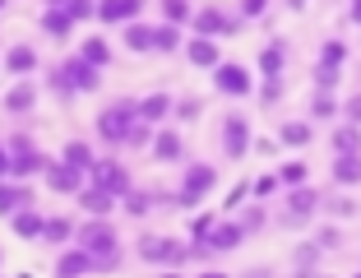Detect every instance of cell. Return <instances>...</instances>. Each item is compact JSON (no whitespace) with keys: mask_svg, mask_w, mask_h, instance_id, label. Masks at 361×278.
Returning a JSON list of instances; mask_svg holds the SVG:
<instances>
[{"mask_svg":"<svg viewBox=\"0 0 361 278\" xmlns=\"http://www.w3.org/2000/svg\"><path fill=\"white\" fill-rule=\"evenodd\" d=\"M348 19H352V23H361V0H352V5H348Z\"/></svg>","mask_w":361,"mask_h":278,"instance_id":"53","label":"cell"},{"mask_svg":"<svg viewBox=\"0 0 361 278\" xmlns=\"http://www.w3.org/2000/svg\"><path fill=\"white\" fill-rule=\"evenodd\" d=\"M241 223H245V232L264 227V209H259V204H255V209H245V214H241Z\"/></svg>","mask_w":361,"mask_h":278,"instance_id":"44","label":"cell"},{"mask_svg":"<svg viewBox=\"0 0 361 278\" xmlns=\"http://www.w3.org/2000/svg\"><path fill=\"white\" fill-rule=\"evenodd\" d=\"M278 176H283V186H301V181H306V162H283Z\"/></svg>","mask_w":361,"mask_h":278,"instance_id":"40","label":"cell"},{"mask_svg":"<svg viewBox=\"0 0 361 278\" xmlns=\"http://www.w3.org/2000/svg\"><path fill=\"white\" fill-rule=\"evenodd\" d=\"M79 56H84V61H93L97 70H102V65L111 61V47H106L102 37H88V42H84V52H79Z\"/></svg>","mask_w":361,"mask_h":278,"instance_id":"33","label":"cell"},{"mask_svg":"<svg viewBox=\"0 0 361 278\" xmlns=\"http://www.w3.org/2000/svg\"><path fill=\"white\" fill-rule=\"evenodd\" d=\"M185 56H190L195 65H204V70H213V65H223V61H218V47H213V37H204V32H195V37H190Z\"/></svg>","mask_w":361,"mask_h":278,"instance_id":"16","label":"cell"},{"mask_svg":"<svg viewBox=\"0 0 361 278\" xmlns=\"http://www.w3.org/2000/svg\"><path fill=\"white\" fill-rule=\"evenodd\" d=\"M319 209H324V214H334V218H352V214H357V204H352L348 195H329Z\"/></svg>","mask_w":361,"mask_h":278,"instance_id":"36","label":"cell"},{"mask_svg":"<svg viewBox=\"0 0 361 278\" xmlns=\"http://www.w3.org/2000/svg\"><path fill=\"white\" fill-rule=\"evenodd\" d=\"M287 5H292V10H301V5H306V0H287Z\"/></svg>","mask_w":361,"mask_h":278,"instance_id":"54","label":"cell"},{"mask_svg":"<svg viewBox=\"0 0 361 278\" xmlns=\"http://www.w3.org/2000/svg\"><path fill=\"white\" fill-rule=\"evenodd\" d=\"M315 241H319L324 250H338V246H343V232H338V227H319V236H315Z\"/></svg>","mask_w":361,"mask_h":278,"instance_id":"42","label":"cell"},{"mask_svg":"<svg viewBox=\"0 0 361 278\" xmlns=\"http://www.w3.org/2000/svg\"><path fill=\"white\" fill-rule=\"evenodd\" d=\"M42 227H47V218L32 214V209H19V214H14V232L28 236V241H32V236H42Z\"/></svg>","mask_w":361,"mask_h":278,"instance_id":"25","label":"cell"},{"mask_svg":"<svg viewBox=\"0 0 361 278\" xmlns=\"http://www.w3.org/2000/svg\"><path fill=\"white\" fill-rule=\"evenodd\" d=\"M209 232H213V218H209V214H200V218L190 223V236H209Z\"/></svg>","mask_w":361,"mask_h":278,"instance_id":"49","label":"cell"},{"mask_svg":"<svg viewBox=\"0 0 361 278\" xmlns=\"http://www.w3.org/2000/svg\"><path fill=\"white\" fill-rule=\"evenodd\" d=\"M213 181H218V171H213L209 162H195V167L185 171V186H180L176 204H200V195H209Z\"/></svg>","mask_w":361,"mask_h":278,"instance_id":"4","label":"cell"},{"mask_svg":"<svg viewBox=\"0 0 361 278\" xmlns=\"http://www.w3.org/2000/svg\"><path fill=\"white\" fill-rule=\"evenodd\" d=\"M176 116H180V121H195V116H200V102H195V97L176 102Z\"/></svg>","mask_w":361,"mask_h":278,"instance_id":"48","label":"cell"},{"mask_svg":"<svg viewBox=\"0 0 361 278\" xmlns=\"http://www.w3.org/2000/svg\"><path fill=\"white\" fill-rule=\"evenodd\" d=\"M319 250H324L319 241H315V246H301V250H297V265H301V269H310V265L319 260Z\"/></svg>","mask_w":361,"mask_h":278,"instance_id":"45","label":"cell"},{"mask_svg":"<svg viewBox=\"0 0 361 278\" xmlns=\"http://www.w3.org/2000/svg\"><path fill=\"white\" fill-rule=\"evenodd\" d=\"M47 162L51 158H42V153H14V162H10V176L14 181H23V176H37V171H47Z\"/></svg>","mask_w":361,"mask_h":278,"instance_id":"17","label":"cell"},{"mask_svg":"<svg viewBox=\"0 0 361 278\" xmlns=\"http://www.w3.org/2000/svg\"><path fill=\"white\" fill-rule=\"evenodd\" d=\"M32 102H37V93H32L28 84H19V88L5 93V107H10V111H32Z\"/></svg>","mask_w":361,"mask_h":278,"instance_id":"31","label":"cell"},{"mask_svg":"<svg viewBox=\"0 0 361 278\" xmlns=\"http://www.w3.org/2000/svg\"><path fill=\"white\" fill-rule=\"evenodd\" d=\"M88 269H93V255H88L84 246H79V250H65V255L56 260V274H88Z\"/></svg>","mask_w":361,"mask_h":278,"instance_id":"23","label":"cell"},{"mask_svg":"<svg viewBox=\"0 0 361 278\" xmlns=\"http://www.w3.org/2000/svg\"><path fill=\"white\" fill-rule=\"evenodd\" d=\"M28 149H32L28 135H14V139H10V153H28Z\"/></svg>","mask_w":361,"mask_h":278,"instance_id":"51","label":"cell"},{"mask_svg":"<svg viewBox=\"0 0 361 278\" xmlns=\"http://www.w3.org/2000/svg\"><path fill=\"white\" fill-rule=\"evenodd\" d=\"M10 162H14V153L5 149V144H0V176H10Z\"/></svg>","mask_w":361,"mask_h":278,"instance_id":"52","label":"cell"},{"mask_svg":"<svg viewBox=\"0 0 361 278\" xmlns=\"http://www.w3.org/2000/svg\"><path fill=\"white\" fill-rule=\"evenodd\" d=\"M278 97H283V79H278V75H264V88H259V102H264V107H274Z\"/></svg>","mask_w":361,"mask_h":278,"instance_id":"39","label":"cell"},{"mask_svg":"<svg viewBox=\"0 0 361 278\" xmlns=\"http://www.w3.org/2000/svg\"><path fill=\"white\" fill-rule=\"evenodd\" d=\"M310 116H315V121L338 116V97H334V88H319V93H315V102H310Z\"/></svg>","mask_w":361,"mask_h":278,"instance_id":"29","label":"cell"},{"mask_svg":"<svg viewBox=\"0 0 361 278\" xmlns=\"http://www.w3.org/2000/svg\"><path fill=\"white\" fill-rule=\"evenodd\" d=\"M310 139H315V130H310V121H287V126L278 130V144H287V149H306Z\"/></svg>","mask_w":361,"mask_h":278,"instance_id":"18","label":"cell"},{"mask_svg":"<svg viewBox=\"0 0 361 278\" xmlns=\"http://www.w3.org/2000/svg\"><path fill=\"white\" fill-rule=\"evenodd\" d=\"M167 111H171V97H167V93H153V97H144V102H139V116L153 121V126H158Z\"/></svg>","mask_w":361,"mask_h":278,"instance_id":"26","label":"cell"},{"mask_svg":"<svg viewBox=\"0 0 361 278\" xmlns=\"http://www.w3.org/2000/svg\"><path fill=\"white\" fill-rule=\"evenodd\" d=\"M278 186H283V176H259V181L250 186V191H255V195H274Z\"/></svg>","mask_w":361,"mask_h":278,"instance_id":"46","label":"cell"},{"mask_svg":"<svg viewBox=\"0 0 361 278\" xmlns=\"http://www.w3.org/2000/svg\"><path fill=\"white\" fill-rule=\"evenodd\" d=\"M283 61H287V42L274 37V42L259 52V70H264V75H283Z\"/></svg>","mask_w":361,"mask_h":278,"instance_id":"20","label":"cell"},{"mask_svg":"<svg viewBox=\"0 0 361 278\" xmlns=\"http://www.w3.org/2000/svg\"><path fill=\"white\" fill-rule=\"evenodd\" d=\"M65 75H70V88H84V93H93L97 88V65L93 61H84V56H75V61H65Z\"/></svg>","mask_w":361,"mask_h":278,"instance_id":"11","label":"cell"},{"mask_svg":"<svg viewBox=\"0 0 361 278\" xmlns=\"http://www.w3.org/2000/svg\"><path fill=\"white\" fill-rule=\"evenodd\" d=\"M135 121H139V102H111V107L97 116V135H102L106 144H126Z\"/></svg>","mask_w":361,"mask_h":278,"instance_id":"2","label":"cell"},{"mask_svg":"<svg viewBox=\"0 0 361 278\" xmlns=\"http://www.w3.org/2000/svg\"><path fill=\"white\" fill-rule=\"evenodd\" d=\"M65 10L75 14V19H97V0H70Z\"/></svg>","mask_w":361,"mask_h":278,"instance_id":"41","label":"cell"},{"mask_svg":"<svg viewBox=\"0 0 361 278\" xmlns=\"http://www.w3.org/2000/svg\"><path fill=\"white\" fill-rule=\"evenodd\" d=\"M334 181L361 186V153H334Z\"/></svg>","mask_w":361,"mask_h":278,"instance_id":"15","label":"cell"},{"mask_svg":"<svg viewBox=\"0 0 361 278\" xmlns=\"http://www.w3.org/2000/svg\"><path fill=\"white\" fill-rule=\"evenodd\" d=\"M42 28H47V32H51V37H65V32L75 28V14L65 10V5H51V10H47V14H42Z\"/></svg>","mask_w":361,"mask_h":278,"instance_id":"21","label":"cell"},{"mask_svg":"<svg viewBox=\"0 0 361 278\" xmlns=\"http://www.w3.org/2000/svg\"><path fill=\"white\" fill-rule=\"evenodd\" d=\"M47 186L51 191H61V195H79L84 191V171L75 167V162H47Z\"/></svg>","mask_w":361,"mask_h":278,"instance_id":"6","label":"cell"},{"mask_svg":"<svg viewBox=\"0 0 361 278\" xmlns=\"http://www.w3.org/2000/svg\"><path fill=\"white\" fill-rule=\"evenodd\" d=\"M0 10H5V0H0Z\"/></svg>","mask_w":361,"mask_h":278,"instance_id":"56","label":"cell"},{"mask_svg":"<svg viewBox=\"0 0 361 278\" xmlns=\"http://www.w3.org/2000/svg\"><path fill=\"white\" fill-rule=\"evenodd\" d=\"M65 162H75V167L79 171H93V149H88V144H84V139H70V144H65Z\"/></svg>","mask_w":361,"mask_h":278,"instance_id":"28","label":"cell"},{"mask_svg":"<svg viewBox=\"0 0 361 278\" xmlns=\"http://www.w3.org/2000/svg\"><path fill=\"white\" fill-rule=\"evenodd\" d=\"M144 0H97V19L102 23H121V19H135Z\"/></svg>","mask_w":361,"mask_h":278,"instance_id":"13","label":"cell"},{"mask_svg":"<svg viewBox=\"0 0 361 278\" xmlns=\"http://www.w3.org/2000/svg\"><path fill=\"white\" fill-rule=\"evenodd\" d=\"M315 84L319 88H334V84H338V70H334V65H315Z\"/></svg>","mask_w":361,"mask_h":278,"instance_id":"43","label":"cell"},{"mask_svg":"<svg viewBox=\"0 0 361 278\" xmlns=\"http://www.w3.org/2000/svg\"><path fill=\"white\" fill-rule=\"evenodd\" d=\"M319 204H324V195L310 191L306 181H301V186H287V223H301V218H310Z\"/></svg>","mask_w":361,"mask_h":278,"instance_id":"5","label":"cell"},{"mask_svg":"<svg viewBox=\"0 0 361 278\" xmlns=\"http://www.w3.org/2000/svg\"><path fill=\"white\" fill-rule=\"evenodd\" d=\"M116 200H121V195L106 191V186H88V191H79V204H84L93 218H106L111 209H116Z\"/></svg>","mask_w":361,"mask_h":278,"instance_id":"10","label":"cell"},{"mask_svg":"<svg viewBox=\"0 0 361 278\" xmlns=\"http://www.w3.org/2000/svg\"><path fill=\"white\" fill-rule=\"evenodd\" d=\"M93 181L106 186V191H116V195H126V191H130V171L121 167V162L102 158V162H93Z\"/></svg>","mask_w":361,"mask_h":278,"instance_id":"9","label":"cell"},{"mask_svg":"<svg viewBox=\"0 0 361 278\" xmlns=\"http://www.w3.org/2000/svg\"><path fill=\"white\" fill-rule=\"evenodd\" d=\"M213 84H218V93H227V97H245L250 93V70H245V65H213Z\"/></svg>","mask_w":361,"mask_h":278,"instance_id":"3","label":"cell"},{"mask_svg":"<svg viewBox=\"0 0 361 278\" xmlns=\"http://www.w3.org/2000/svg\"><path fill=\"white\" fill-rule=\"evenodd\" d=\"M79 246L93 255V265H102V269H111L121 260V241H116V232H111V223L106 218H93V223H84V232H79Z\"/></svg>","mask_w":361,"mask_h":278,"instance_id":"1","label":"cell"},{"mask_svg":"<svg viewBox=\"0 0 361 278\" xmlns=\"http://www.w3.org/2000/svg\"><path fill=\"white\" fill-rule=\"evenodd\" d=\"M195 32H204V37H218V32H236V19L227 10H218V5H209V10L195 14Z\"/></svg>","mask_w":361,"mask_h":278,"instance_id":"8","label":"cell"},{"mask_svg":"<svg viewBox=\"0 0 361 278\" xmlns=\"http://www.w3.org/2000/svg\"><path fill=\"white\" fill-rule=\"evenodd\" d=\"M70 232H75V223H70V218H47V227H42V236L51 241V246L70 241Z\"/></svg>","mask_w":361,"mask_h":278,"instance_id":"32","label":"cell"},{"mask_svg":"<svg viewBox=\"0 0 361 278\" xmlns=\"http://www.w3.org/2000/svg\"><path fill=\"white\" fill-rule=\"evenodd\" d=\"M162 14H167V23H185V19H195L185 0H162Z\"/></svg>","mask_w":361,"mask_h":278,"instance_id":"37","label":"cell"},{"mask_svg":"<svg viewBox=\"0 0 361 278\" xmlns=\"http://www.w3.org/2000/svg\"><path fill=\"white\" fill-rule=\"evenodd\" d=\"M223 149H227V158H241V153L250 149V121L245 116H227L223 121Z\"/></svg>","mask_w":361,"mask_h":278,"instance_id":"7","label":"cell"},{"mask_svg":"<svg viewBox=\"0 0 361 278\" xmlns=\"http://www.w3.org/2000/svg\"><path fill=\"white\" fill-rule=\"evenodd\" d=\"M343 61H348V42L329 37V42L319 47V65H334V70H343Z\"/></svg>","mask_w":361,"mask_h":278,"instance_id":"30","label":"cell"},{"mask_svg":"<svg viewBox=\"0 0 361 278\" xmlns=\"http://www.w3.org/2000/svg\"><path fill=\"white\" fill-rule=\"evenodd\" d=\"M241 236H245V223H213L209 246L213 250H236V246H241Z\"/></svg>","mask_w":361,"mask_h":278,"instance_id":"14","label":"cell"},{"mask_svg":"<svg viewBox=\"0 0 361 278\" xmlns=\"http://www.w3.org/2000/svg\"><path fill=\"white\" fill-rule=\"evenodd\" d=\"M343 116H348V121H357V126H361V93H352L348 102H343Z\"/></svg>","mask_w":361,"mask_h":278,"instance_id":"47","label":"cell"},{"mask_svg":"<svg viewBox=\"0 0 361 278\" xmlns=\"http://www.w3.org/2000/svg\"><path fill=\"white\" fill-rule=\"evenodd\" d=\"M51 5H70V0H51Z\"/></svg>","mask_w":361,"mask_h":278,"instance_id":"55","label":"cell"},{"mask_svg":"<svg viewBox=\"0 0 361 278\" xmlns=\"http://www.w3.org/2000/svg\"><path fill=\"white\" fill-rule=\"evenodd\" d=\"M5 65H10V75H28V70H37V52L32 47H14L5 56Z\"/></svg>","mask_w":361,"mask_h":278,"instance_id":"27","label":"cell"},{"mask_svg":"<svg viewBox=\"0 0 361 278\" xmlns=\"http://www.w3.org/2000/svg\"><path fill=\"white\" fill-rule=\"evenodd\" d=\"M264 5H269V0H241V14H250V19H259V14H264Z\"/></svg>","mask_w":361,"mask_h":278,"instance_id":"50","label":"cell"},{"mask_svg":"<svg viewBox=\"0 0 361 278\" xmlns=\"http://www.w3.org/2000/svg\"><path fill=\"white\" fill-rule=\"evenodd\" d=\"M153 153H158L162 162H176L180 158V135L176 130H158V135H153Z\"/></svg>","mask_w":361,"mask_h":278,"instance_id":"24","label":"cell"},{"mask_svg":"<svg viewBox=\"0 0 361 278\" xmlns=\"http://www.w3.org/2000/svg\"><path fill=\"white\" fill-rule=\"evenodd\" d=\"M23 204H32V191H23V186H10L5 176H0V218H14Z\"/></svg>","mask_w":361,"mask_h":278,"instance_id":"12","label":"cell"},{"mask_svg":"<svg viewBox=\"0 0 361 278\" xmlns=\"http://www.w3.org/2000/svg\"><path fill=\"white\" fill-rule=\"evenodd\" d=\"M149 209H153V195H149V191H126V214L144 218Z\"/></svg>","mask_w":361,"mask_h":278,"instance_id":"34","label":"cell"},{"mask_svg":"<svg viewBox=\"0 0 361 278\" xmlns=\"http://www.w3.org/2000/svg\"><path fill=\"white\" fill-rule=\"evenodd\" d=\"M334 153H361V126L357 121H343L334 130Z\"/></svg>","mask_w":361,"mask_h":278,"instance_id":"19","label":"cell"},{"mask_svg":"<svg viewBox=\"0 0 361 278\" xmlns=\"http://www.w3.org/2000/svg\"><path fill=\"white\" fill-rule=\"evenodd\" d=\"M153 42H158V28H149V23H130L126 28V47L130 52H153Z\"/></svg>","mask_w":361,"mask_h":278,"instance_id":"22","label":"cell"},{"mask_svg":"<svg viewBox=\"0 0 361 278\" xmlns=\"http://www.w3.org/2000/svg\"><path fill=\"white\" fill-rule=\"evenodd\" d=\"M176 42H180L176 23H162V28H158V42H153V52H176Z\"/></svg>","mask_w":361,"mask_h":278,"instance_id":"38","label":"cell"},{"mask_svg":"<svg viewBox=\"0 0 361 278\" xmlns=\"http://www.w3.org/2000/svg\"><path fill=\"white\" fill-rule=\"evenodd\" d=\"M162 250H167V236H144L139 241V255L149 260V265H162Z\"/></svg>","mask_w":361,"mask_h":278,"instance_id":"35","label":"cell"}]
</instances>
